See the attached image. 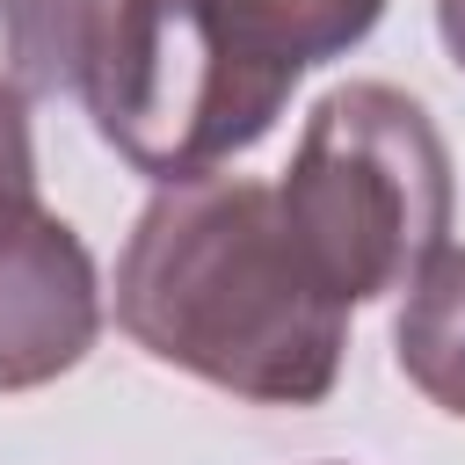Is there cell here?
Wrapping results in <instances>:
<instances>
[{
    "instance_id": "cell-7",
    "label": "cell",
    "mask_w": 465,
    "mask_h": 465,
    "mask_svg": "<svg viewBox=\"0 0 465 465\" xmlns=\"http://www.w3.org/2000/svg\"><path fill=\"white\" fill-rule=\"evenodd\" d=\"M36 145H29V94L0 80V240L36 218Z\"/></svg>"
},
{
    "instance_id": "cell-5",
    "label": "cell",
    "mask_w": 465,
    "mask_h": 465,
    "mask_svg": "<svg viewBox=\"0 0 465 465\" xmlns=\"http://www.w3.org/2000/svg\"><path fill=\"white\" fill-rule=\"evenodd\" d=\"M392 356L429 407L465 421V247H436L414 269L392 320Z\"/></svg>"
},
{
    "instance_id": "cell-4",
    "label": "cell",
    "mask_w": 465,
    "mask_h": 465,
    "mask_svg": "<svg viewBox=\"0 0 465 465\" xmlns=\"http://www.w3.org/2000/svg\"><path fill=\"white\" fill-rule=\"evenodd\" d=\"M102 334L94 254L51 211L0 240V392L65 378Z\"/></svg>"
},
{
    "instance_id": "cell-2",
    "label": "cell",
    "mask_w": 465,
    "mask_h": 465,
    "mask_svg": "<svg viewBox=\"0 0 465 465\" xmlns=\"http://www.w3.org/2000/svg\"><path fill=\"white\" fill-rule=\"evenodd\" d=\"M385 0H109L80 73L94 131L153 182L269 138L305 65L356 51Z\"/></svg>"
},
{
    "instance_id": "cell-6",
    "label": "cell",
    "mask_w": 465,
    "mask_h": 465,
    "mask_svg": "<svg viewBox=\"0 0 465 465\" xmlns=\"http://www.w3.org/2000/svg\"><path fill=\"white\" fill-rule=\"evenodd\" d=\"M102 22H109V0H0L7 80L22 94H73Z\"/></svg>"
},
{
    "instance_id": "cell-1",
    "label": "cell",
    "mask_w": 465,
    "mask_h": 465,
    "mask_svg": "<svg viewBox=\"0 0 465 465\" xmlns=\"http://www.w3.org/2000/svg\"><path fill=\"white\" fill-rule=\"evenodd\" d=\"M116 320L153 363L254 407H320L349 349V305L247 174L160 182L116 254Z\"/></svg>"
},
{
    "instance_id": "cell-8",
    "label": "cell",
    "mask_w": 465,
    "mask_h": 465,
    "mask_svg": "<svg viewBox=\"0 0 465 465\" xmlns=\"http://www.w3.org/2000/svg\"><path fill=\"white\" fill-rule=\"evenodd\" d=\"M436 29H443V51H450V65L465 73V0H436Z\"/></svg>"
},
{
    "instance_id": "cell-3",
    "label": "cell",
    "mask_w": 465,
    "mask_h": 465,
    "mask_svg": "<svg viewBox=\"0 0 465 465\" xmlns=\"http://www.w3.org/2000/svg\"><path fill=\"white\" fill-rule=\"evenodd\" d=\"M276 203L341 305H371L443 247L450 232V145L429 109L385 80L320 94L305 138L276 182Z\"/></svg>"
}]
</instances>
